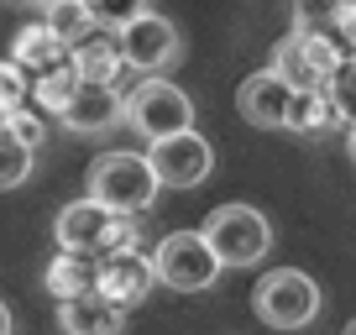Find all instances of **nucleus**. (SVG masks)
<instances>
[{"mask_svg":"<svg viewBox=\"0 0 356 335\" xmlns=\"http://www.w3.org/2000/svg\"><path fill=\"white\" fill-rule=\"evenodd\" d=\"M53 241L63 252H84V257H111V252H136V215H115L100 199H74L58 210Z\"/></svg>","mask_w":356,"mask_h":335,"instance_id":"1","label":"nucleus"},{"mask_svg":"<svg viewBox=\"0 0 356 335\" xmlns=\"http://www.w3.org/2000/svg\"><path fill=\"white\" fill-rule=\"evenodd\" d=\"M157 173L147 152H100L89 163V199H100L115 215H142L157 199Z\"/></svg>","mask_w":356,"mask_h":335,"instance_id":"2","label":"nucleus"},{"mask_svg":"<svg viewBox=\"0 0 356 335\" xmlns=\"http://www.w3.org/2000/svg\"><path fill=\"white\" fill-rule=\"evenodd\" d=\"M200 236L210 241V252L220 257V268H257V262L273 252V225L257 204H220V210L204 215Z\"/></svg>","mask_w":356,"mask_h":335,"instance_id":"3","label":"nucleus"},{"mask_svg":"<svg viewBox=\"0 0 356 335\" xmlns=\"http://www.w3.org/2000/svg\"><path fill=\"white\" fill-rule=\"evenodd\" d=\"M220 272H225L220 257L210 252V241L200 231H168L152 246V278L173 293H204V288H215Z\"/></svg>","mask_w":356,"mask_h":335,"instance_id":"4","label":"nucleus"},{"mask_svg":"<svg viewBox=\"0 0 356 335\" xmlns=\"http://www.w3.org/2000/svg\"><path fill=\"white\" fill-rule=\"evenodd\" d=\"M121 121L131 126V131H142L147 142H163V136L189 131V126H194V100L178 90L173 79L152 74V79H142V84L121 100Z\"/></svg>","mask_w":356,"mask_h":335,"instance_id":"5","label":"nucleus"},{"mask_svg":"<svg viewBox=\"0 0 356 335\" xmlns=\"http://www.w3.org/2000/svg\"><path fill=\"white\" fill-rule=\"evenodd\" d=\"M252 309L262 325L273 330H304L320 314V283L299 268H273L262 283L252 288Z\"/></svg>","mask_w":356,"mask_h":335,"instance_id":"6","label":"nucleus"},{"mask_svg":"<svg viewBox=\"0 0 356 335\" xmlns=\"http://www.w3.org/2000/svg\"><path fill=\"white\" fill-rule=\"evenodd\" d=\"M335 68H341V47L314 26H293L278 47H273V74L293 90H330Z\"/></svg>","mask_w":356,"mask_h":335,"instance_id":"7","label":"nucleus"},{"mask_svg":"<svg viewBox=\"0 0 356 335\" xmlns=\"http://www.w3.org/2000/svg\"><path fill=\"white\" fill-rule=\"evenodd\" d=\"M147 163H152L163 189H200L215 173V147L189 126V131H173L163 142H147Z\"/></svg>","mask_w":356,"mask_h":335,"instance_id":"8","label":"nucleus"},{"mask_svg":"<svg viewBox=\"0 0 356 335\" xmlns=\"http://www.w3.org/2000/svg\"><path fill=\"white\" fill-rule=\"evenodd\" d=\"M68 63H74V74L84 79V84H111L121 100L136 90L131 68H126V58H121V42H115V32H105V26H89V32L68 47Z\"/></svg>","mask_w":356,"mask_h":335,"instance_id":"9","label":"nucleus"},{"mask_svg":"<svg viewBox=\"0 0 356 335\" xmlns=\"http://www.w3.org/2000/svg\"><path fill=\"white\" fill-rule=\"evenodd\" d=\"M115 42H121V58L131 74H163L168 63L178 58V32L168 16H136L131 26H121L115 32Z\"/></svg>","mask_w":356,"mask_h":335,"instance_id":"10","label":"nucleus"},{"mask_svg":"<svg viewBox=\"0 0 356 335\" xmlns=\"http://www.w3.org/2000/svg\"><path fill=\"white\" fill-rule=\"evenodd\" d=\"M289 100H293V84H283L273 68H257L236 84V111H241L246 126L257 131H283L289 121Z\"/></svg>","mask_w":356,"mask_h":335,"instance_id":"11","label":"nucleus"},{"mask_svg":"<svg viewBox=\"0 0 356 335\" xmlns=\"http://www.w3.org/2000/svg\"><path fill=\"white\" fill-rule=\"evenodd\" d=\"M152 257H142V252H111V257H100V278H95V293H100L105 304H115V309H136V304L152 293Z\"/></svg>","mask_w":356,"mask_h":335,"instance_id":"12","label":"nucleus"},{"mask_svg":"<svg viewBox=\"0 0 356 335\" xmlns=\"http://www.w3.org/2000/svg\"><path fill=\"white\" fill-rule=\"evenodd\" d=\"M58 121H63L68 131H79V136L111 131V126L121 121V95H115L111 84H79L74 100L58 111Z\"/></svg>","mask_w":356,"mask_h":335,"instance_id":"13","label":"nucleus"},{"mask_svg":"<svg viewBox=\"0 0 356 335\" xmlns=\"http://www.w3.org/2000/svg\"><path fill=\"white\" fill-rule=\"evenodd\" d=\"M126 309L105 304L100 293H84V299H63L58 304V330L63 335H121Z\"/></svg>","mask_w":356,"mask_h":335,"instance_id":"14","label":"nucleus"},{"mask_svg":"<svg viewBox=\"0 0 356 335\" xmlns=\"http://www.w3.org/2000/svg\"><path fill=\"white\" fill-rule=\"evenodd\" d=\"M95 278H100V257H84V252H58L53 262H47V293H53L58 304L63 299H84V293H95Z\"/></svg>","mask_w":356,"mask_h":335,"instance_id":"15","label":"nucleus"},{"mask_svg":"<svg viewBox=\"0 0 356 335\" xmlns=\"http://www.w3.org/2000/svg\"><path fill=\"white\" fill-rule=\"evenodd\" d=\"M11 58L26 68V74H42V68H53V63H63V58H68V42H58L42 22H32V26H22V32H16Z\"/></svg>","mask_w":356,"mask_h":335,"instance_id":"16","label":"nucleus"},{"mask_svg":"<svg viewBox=\"0 0 356 335\" xmlns=\"http://www.w3.org/2000/svg\"><path fill=\"white\" fill-rule=\"evenodd\" d=\"M330 126H341V111H335V100L325 90H293L289 100V121H283V131H330Z\"/></svg>","mask_w":356,"mask_h":335,"instance_id":"17","label":"nucleus"},{"mask_svg":"<svg viewBox=\"0 0 356 335\" xmlns=\"http://www.w3.org/2000/svg\"><path fill=\"white\" fill-rule=\"evenodd\" d=\"M79 84H84V79H79L74 63L63 58V63H53V68H42V74H32V105H37L42 115H58L68 100H74Z\"/></svg>","mask_w":356,"mask_h":335,"instance_id":"18","label":"nucleus"},{"mask_svg":"<svg viewBox=\"0 0 356 335\" xmlns=\"http://www.w3.org/2000/svg\"><path fill=\"white\" fill-rule=\"evenodd\" d=\"M42 26L58 37V42L74 47L95 22H89V6H84V0H47V22H42Z\"/></svg>","mask_w":356,"mask_h":335,"instance_id":"19","label":"nucleus"},{"mask_svg":"<svg viewBox=\"0 0 356 335\" xmlns=\"http://www.w3.org/2000/svg\"><path fill=\"white\" fill-rule=\"evenodd\" d=\"M32 147H22L6 126H0V194L6 189H22L26 179H32Z\"/></svg>","mask_w":356,"mask_h":335,"instance_id":"20","label":"nucleus"},{"mask_svg":"<svg viewBox=\"0 0 356 335\" xmlns=\"http://www.w3.org/2000/svg\"><path fill=\"white\" fill-rule=\"evenodd\" d=\"M22 105H32V74H26L16 58H6L0 63V126H6V115H16Z\"/></svg>","mask_w":356,"mask_h":335,"instance_id":"21","label":"nucleus"},{"mask_svg":"<svg viewBox=\"0 0 356 335\" xmlns=\"http://www.w3.org/2000/svg\"><path fill=\"white\" fill-rule=\"evenodd\" d=\"M84 6H89V22L105 26V32H121L136 16H147V0H84Z\"/></svg>","mask_w":356,"mask_h":335,"instance_id":"22","label":"nucleus"},{"mask_svg":"<svg viewBox=\"0 0 356 335\" xmlns=\"http://www.w3.org/2000/svg\"><path fill=\"white\" fill-rule=\"evenodd\" d=\"M335 100V111H341L346 126H356V58H341V68H335L330 90H325Z\"/></svg>","mask_w":356,"mask_h":335,"instance_id":"23","label":"nucleus"},{"mask_svg":"<svg viewBox=\"0 0 356 335\" xmlns=\"http://www.w3.org/2000/svg\"><path fill=\"white\" fill-rule=\"evenodd\" d=\"M325 37H330L335 47H341V58H356V0H341L330 11V22L320 26Z\"/></svg>","mask_w":356,"mask_h":335,"instance_id":"24","label":"nucleus"},{"mask_svg":"<svg viewBox=\"0 0 356 335\" xmlns=\"http://www.w3.org/2000/svg\"><path fill=\"white\" fill-rule=\"evenodd\" d=\"M6 131H11L22 147H32V152H37V147H42V136H47V115L37 111V105H22L16 115H6Z\"/></svg>","mask_w":356,"mask_h":335,"instance_id":"25","label":"nucleus"},{"mask_svg":"<svg viewBox=\"0 0 356 335\" xmlns=\"http://www.w3.org/2000/svg\"><path fill=\"white\" fill-rule=\"evenodd\" d=\"M335 6H341V0H293V16H299V26H314V32H320Z\"/></svg>","mask_w":356,"mask_h":335,"instance_id":"26","label":"nucleus"},{"mask_svg":"<svg viewBox=\"0 0 356 335\" xmlns=\"http://www.w3.org/2000/svg\"><path fill=\"white\" fill-rule=\"evenodd\" d=\"M0 335H11V309L0 304Z\"/></svg>","mask_w":356,"mask_h":335,"instance_id":"27","label":"nucleus"},{"mask_svg":"<svg viewBox=\"0 0 356 335\" xmlns=\"http://www.w3.org/2000/svg\"><path fill=\"white\" fill-rule=\"evenodd\" d=\"M16 6H47V0H16Z\"/></svg>","mask_w":356,"mask_h":335,"instance_id":"28","label":"nucleus"},{"mask_svg":"<svg viewBox=\"0 0 356 335\" xmlns=\"http://www.w3.org/2000/svg\"><path fill=\"white\" fill-rule=\"evenodd\" d=\"M351 157H356V126H351Z\"/></svg>","mask_w":356,"mask_h":335,"instance_id":"29","label":"nucleus"},{"mask_svg":"<svg viewBox=\"0 0 356 335\" xmlns=\"http://www.w3.org/2000/svg\"><path fill=\"white\" fill-rule=\"evenodd\" d=\"M346 335H356V325H351V330H346Z\"/></svg>","mask_w":356,"mask_h":335,"instance_id":"30","label":"nucleus"}]
</instances>
